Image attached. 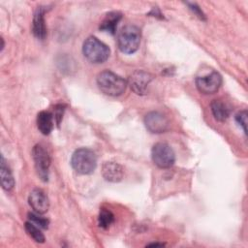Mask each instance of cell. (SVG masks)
Masks as SVG:
<instances>
[{"instance_id": "cell-1", "label": "cell", "mask_w": 248, "mask_h": 248, "mask_svg": "<svg viewBox=\"0 0 248 248\" xmlns=\"http://www.w3.org/2000/svg\"><path fill=\"white\" fill-rule=\"evenodd\" d=\"M97 84L104 94L113 97L123 94L127 87V81L123 78L108 70L98 75Z\"/></svg>"}, {"instance_id": "cell-2", "label": "cell", "mask_w": 248, "mask_h": 248, "mask_svg": "<svg viewBox=\"0 0 248 248\" xmlns=\"http://www.w3.org/2000/svg\"><path fill=\"white\" fill-rule=\"evenodd\" d=\"M82 52L85 58L95 64L105 62L110 53L108 46L96 37H88L82 46Z\"/></svg>"}, {"instance_id": "cell-3", "label": "cell", "mask_w": 248, "mask_h": 248, "mask_svg": "<svg viewBox=\"0 0 248 248\" xmlns=\"http://www.w3.org/2000/svg\"><path fill=\"white\" fill-rule=\"evenodd\" d=\"M140 30L135 25H126L118 33L117 44L120 50L127 54L136 52L140 44Z\"/></svg>"}, {"instance_id": "cell-4", "label": "cell", "mask_w": 248, "mask_h": 248, "mask_svg": "<svg viewBox=\"0 0 248 248\" xmlns=\"http://www.w3.org/2000/svg\"><path fill=\"white\" fill-rule=\"evenodd\" d=\"M73 169L80 174H90L97 166V158L95 153L88 148L77 149L71 158Z\"/></svg>"}, {"instance_id": "cell-5", "label": "cell", "mask_w": 248, "mask_h": 248, "mask_svg": "<svg viewBox=\"0 0 248 248\" xmlns=\"http://www.w3.org/2000/svg\"><path fill=\"white\" fill-rule=\"evenodd\" d=\"M151 157L153 163L161 169L170 168L175 161V155L172 148L165 142H158L153 145Z\"/></svg>"}, {"instance_id": "cell-6", "label": "cell", "mask_w": 248, "mask_h": 248, "mask_svg": "<svg viewBox=\"0 0 248 248\" xmlns=\"http://www.w3.org/2000/svg\"><path fill=\"white\" fill-rule=\"evenodd\" d=\"M32 157L38 175L43 181H46L48 178V170L50 166V158L48 152L43 145L36 144L32 150Z\"/></svg>"}, {"instance_id": "cell-7", "label": "cell", "mask_w": 248, "mask_h": 248, "mask_svg": "<svg viewBox=\"0 0 248 248\" xmlns=\"http://www.w3.org/2000/svg\"><path fill=\"white\" fill-rule=\"evenodd\" d=\"M222 84V77L218 72H211L207 75L198 77L196 85L198 90L202 94H213L217 92Z\"/></svg>"}, {"instance_id": "cell-8", "label": "cell", "mask_w": 248, "mask_h": 248, "mask_svg": "<svg viewBox=\"0 0 248 248\" xmlns=\"http://www.w3.org/2000/svg\"><path fill=\"white\" fill-rule=\"evenodd\" d=\"M144 124L148 131L154 134L165 133L170 128L169 119L159 111H151L144 117Z\"/></svg>"}, {"instance_id": "cell-9", "label": "cell", "mask_w": 248, "mask_h": 248, "mask_svg": "<svg viewBox=\"0 0 248 248\" xmlns=\"http://www.w3.org/2000/svg\"><path fill=\"white\" fill-rule=\"evenodd\" d=\"M153 79V76L145 71L137 70L129 77L128 83L131 89L138 95H143L146 93V89L150 81Z\"/></svg>"}, {"instance_id": "cell-10", "label": "cell", "mask_w": 248, "mask_h": 248, "mask_svg": "<svg viewBox=\"0 0 248 248\" xmlns=\"http://www.w3.org/2000/svg\"><path fill=\"white\" fill-rule=\"evenodd\" d=\"M28 202L33 210L39 214L46 213L49 208L48 199L41 189H34L29 195Z\"/></svg>"}, {"instance_id": "cell-11", "label": "cell", "mask_w": 248, "mask_h": 248, "mask_svg": "<svg viewBox=\"0 0 248 248\" xmlns=\"http://www.w3.org/2000/svg\"><path fill=\"white\" fill-rule=\"evenodd\" d=\"M45 10L43 7H38L34 14L32 32L34 36L39 40H44L46 36V27L45 23Z\"/></svg>"}, {"instance_id": "cell-12", "label": "cell", "mask_w": 248, "mask_h": 248, "mask_svg": "<svg viewBox=\"0 0 248 248\" xmlns=\"http://www.w3.org/2000/svg\"><path fill=\"white\" fill-rule=\"evenodd\" d=\"M102 174L109 182H119L123 178V169L114 162H107L103 165Z\"/></svg>"}, {"instance_id": "cell-13", "label": "cell", "mask_w": 248, "mask_h": 248, "mask_svg": "<svg viewBox=\"0 0 248 248\" xmlns=\"http://www.w3.org/2000/svg\"><path fill=\"white\" fill-rule=\"evenodd\" d=\"M53 114L49 111L43 110L37 115V127L43 135H48L53 129Z\"/></svg>"}, {"instance_id": "cell-14", "label": "cell", "mask_w": 248, "mask_h": 248, "mask_svg": "<svg viewBox=\"0 0 248 248\" xmlns=\"http://www.w3.org/2000/svg\"><path fill=\"white\" fill-rule=\"evenodd\" d=\"M210 108L214 118L218 121H225L230 116L231 110L229 106L221 100H213Z\"/></svg>"}, {"instance_id": "cell-15", "label": "cell", "mask_w": 248, "mask_h": 248, "mask_svg": "<svg viewBox=\"0 0 248 248\" xmlns=\"http://www.w3.org/2000/svg\"><path fill=\"white\" fill-rule=\"evenodd\" d=\"M0 175H1V183L2 187L6 191H11L15 186V180L14 176L12 174L11 170L6 165L5 159L3 156H1V166H0Z\"/></svg>"}, {"instance_id": "cell-16", "label": "cell", "mask_w": 248, "mask_h": 248, "mask_svg": "<svg viewBox=\"0 0 248 248\" xmlns=\"http://www.w3.org/2000/svg\"><path fill=\"white\" fill-rule=\"evenodd\" d=\"M122 15L118 12H111L107 15L105 19L100 25V29L106 32H108L110 34H114L116 31L117 23L121 19Z\"/></svg>"}, {"instance_id": "cell-17", "label": "cell", "mask_w": 248, "mask_h": 248, "mask_svg": "<svg viewBox=\"0 0 248 248\" xmlns=\"http://www.w3.org/2000/svg\"><path fill=\"white\" fill-rule=\"evenodd\" d=\"M25 231L28 233V235L34 239V241L38 242V243H44L45 242V235L44 233L41 232V230L39 229L38 226H36L35 224H33L32 222H26L25 225Z\"/></svg>"}, {"instance_id": "cell-18", "label": "cell", "mask_w": 248, "mask_h": 248, "mask_svg": "<svg viewBox=\"0 0 248 248\" xmlns=\"http://www.w3.org/2000/svg\"><path fill=\"white\" fill-rule=\"evenodd\" d=\"M114 221V215L111 213V211L102 208L99 213L98 217V224L103 229H108Z\"/></svg>"}, {"instance_id": "cell-19", "label": "cell", "mask_w": 248, "mask_h": 248, "mask_svg": "<svg viewBox=\"0 0 248 248\" xmlns=\"http://www.w3.org/2000/svg\"><path fill=\"white\" fill-rule=\"evenodd\" d=\"M28 219H29L30 222H32L33 224H35L36 226H38L41 229H47L48 224H49V221L46 218L42 217L37 212H35V213H33V212L28 213Z\"/></svg>"}, {"instance_id": "cell-20", "label": "cell", "mask_w": 248, "mask_h": 248, "mask_svg": "<svg viewBox=\"0 0 248 248\" xmlns=\"http://www.w3.org/2000/svg\"><path fill=\"white\" fill-rule=\"evenodd\" d=\"M236 122L243 128L244 133H247V111L241 110L235 115Z\"/></svg>"}, {"instance_id": "cell-21", "label": "cell", "mask_w": 248, "mask_h": 248, "mask_svg": "<svg viewBox=\"0 0 248 248\" xmlns=\"http://www.w3.org/2000/svg\"><path fill=\"white\" fill-rule=\"evenodd\" d=\"M187 5L189 6L190 10L202 20H205V16L202 13V11L201 10V8L196 4V3H187Z\"/></svg>"}, {"instance_id": "cell-22", "label": "cell", "mask_w": 248, "mask_h": 248, "mask_svg": "<svg viewBox=\"0 0 248 248\" xmlns=\"http://www.w3.org/2000/svg\"><path fill=\"white\" fill-rule=\"evenodd\" d=\"M63 111H64V106H62V105L55 106V108H54V118L56 119L57 125H59L60 120L62 119Z\"/></svg>"}, {"instance_id": "cell-23", "label": "cell", "mask_w": 248, "mask_h": 248, "mask_svg": "<svg viewBox=\"0 0 248 248\" xmlns=\"http://www.w3.org/2000/svg\"><path fill=\"white\" fill-rule=\"evenodd\" d=\"M147 246H164L163 243H150Z\"/></svg>"}]
</instances>
